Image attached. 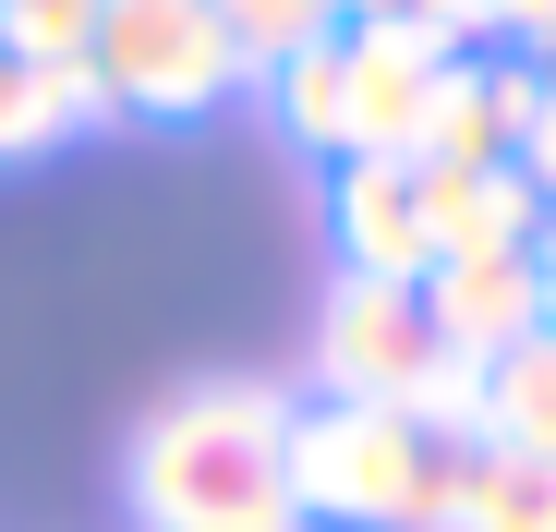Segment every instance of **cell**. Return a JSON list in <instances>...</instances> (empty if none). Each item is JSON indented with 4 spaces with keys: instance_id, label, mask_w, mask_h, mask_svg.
Returning a JSON list of instances; mask_svg holds the SVG:
<instances>
[{
    "instance_id": "cell-1",
    "label": "cell",
    "mask_w": 556,
    "mask_h": 532,
    "mask_svg": "<svg viewBox=\"0 0 556 532\" xmlns=\"http://www.w3.org/2000/svg\"><path fill=\"white\" fill-rule=\"evenodd\" d=\"M134 532H303L291 496V388L266 376H194L134 423L122 460Z\"/></svg>"
},
{
    "instance_id": "cell-2",
    "label": "cell",
    "mask_w": 556,
    "mask_h": 532,
    "mask_svg": "<svg viewBox=\"0 0 556 532\" xmlns=\"http://www.w3.org/2000/svg\"><path fill=\"white\" fill-rule=\"evenodd\" d=\"M472 435H447L388 400H291V496L303 532H447Z\"/></svg>"
},
{
    "instance_id": "cell-3",
    "label": "cell",
    "mask_w": 556,
    "mask_h": 532,
    "mask_svg": "<svg viewBox=\"0 0 556 532\" xmlns=\"http://www.w3.org/2000/svg\"><path fill=\"white\" fill-rule=\"evenodd\" d=\"M472 376L459 351L435 339V303L424 279H327V315H315V400H388V411H424L447 435H472Z\"/></svg>"
},
{
    "instance_id": "cell-4",
    "label": "cell",
    "mask_w": 556,
    "mask_h": 532,
    "mask_svg": "<svg viewBox=\"0 0 556 532\" xmlns=\"http://www.w3.org/2000/svg\"><path fill=\"white\" fill-rule=\"evenodd\" d=\"M230 98H242V49L218 0H98V37H85L98 122H206Z\"/></svg>"
},
{
    "instance_id": "cell-5",
    "label": "cell",
    "mask_w": 556,
    "mask_h": 532,
    "mask_svg": "<svg viewBox=\"0 0 556 532\" xmlns=\"http://www.w3.org/2000/svg\"><path fill=\"white\" fill-rule=\"evenodd\" d=\"M459 49L412 13H376V25H339V73H351V157H412L424 134V98Z\"/></svg>"
},
{
    "instance_id": "cell-6",
    "label": "cell",
    "mask_w": 556,
    "mask_h": 532,
    "mask_svg": "<svg viewBox=\"0 0 556 532\" xmlns=\"http://www.w3.org/2000/svg\"><path fill=\"white\" fill-rule=\"evenodd\" d=\"M532 61L508 49H459L435 73V98H424V134H412V169H496L520 157V122H532Z\"/></svg>"
},
{
    "instance_id": "cell-7",
    "label": "cell",
    "mask_w": 556,
    "mask_h": 532,
    "mask_svg": "<svg viewBox=\"0 0 556 532\" xmlns=\"http://www.w3.org/2000/svg\"><path fill=\"white\" fill-rule=\"evenodd\" d=\"M327 230H339V279H435L412 157H339L327 169Z\"/></svg>"
},
{
    "instance_id": "cell-8",
    "label": "cell",
    "mask_w": 556,
    "mask_h": 532,
    "mask_svg": "<svg viewBox=\"0 0 556 532\" xmlns=\"http://www.w3.org/2000/svg\"><path fill=\"white\" fill-rule=\"evenodd\" d=\"M424 303H435V339L459 351V364H496L508 339L544 327V266L532 254H447L424 279Z\"/></svg>"
},
{
    "instance_id": "cell-9",
    "label": "cell",
    "mask_w": 556,
    "mask_h": 532,
    "mask_svg": "<svg viewBox=\"0 0 556 532\" xmlns=\"http://www.w3.org/2000/svg\"><path fill=\"white\" fill-rule=\"evenodd\" d=\"M424 230H435V266L447 254H532L544 242V194L520 182V157H496V169H424Z\"/></svg>"
},
{
    "instance_id": "cell-10",
    "label": "cell",
    "mask_w": 556,
    "mask_h": 532,
    "mask_svg": "<svg viewBox=\"0 0 556 532\" xmlns=\"http://www.w3.org/2000/svg\"><path fill=\"white\" fill-rule=\"evenodd\" d=\"M472 435L484 448H544L556 460V327L508 339L496 364L472 376Z\"/></svg>"
},
{
    "instance_id": "cell-11",
    "label": "cell",
    "mask_w": 556,
    "mask_h": 532,
    "mask_svg": "<svg viewBox=\"0 0 556 532\" xmlns=\"http://www.w3.org/2000/svg\"><path fill=\"white\" fill-rule=\"evenodd\" d=\"M447 532H556V460L472 435V472H459V520Z\"/></svg>"
},
{
    "instance_id": "cell-12",
    "label": "cell",
    "mask_w": 556,
    "mask_h": 532,
    "mask_svg": "<svg viewBox=\"0 0 556 532\" xmlns=\"http://www.w3.org/2000/svg\"><path fill=\"white\" fill-rule=\"evenodd\" d=\"M266 110H278V134H291L303 157H351V73H339V37H315L303 61H278L266 73Z\"/></svg>"
},
{
    "instance_id": "cell-13",
    "label": "cell",
    "mask_w": 556,
    "mask_h": 532,
    "mask_svg": "<svg viewBox=\"0 0 556 532\" xmlns=\"http://www.w3.org/2000/svg\"><path fill=\"white\" fill-rule=\"evenodd\" d=\"M85 122H98L85 85H73V73H37L13 37H0V169H13V157H49V145L85 134Z\"/></svg>"
},
{
    "instance_id": "cell-14",
    "label": "cell",
    "mask_w": 556,
    "mask_h": 532,
    "mask_svg": "<svg viewBox=\"0 0 556 532\" xmlns=\"http://www.w3.org/2000/svg\"><path fill=\"white\" fill-rule=\"evenodd\" d=\"M218 25L242 49V85H266L278 61H303L315 37H339V0H218Z\"/></svg>"
},
{
    "instance_id": "cell-15",
    "label": "cell",
    "mask_w": 556,
    "mask_h": 532,
    "mask_svg": "<svg viewBox=\"0 0 556 532\" xmlns=\"http://www.w3.org/2000/svg\"><path fill=\"white\" fill-rule=\"evenodd\" d=\"M0 37H13L37 73L85 85V37H98V0H0Z\"/></svg>"
},
{
    "instance_id": "cell-16",
    "label": "cell",
    "mask_w": 556,
    "mask_h": 532,
    "mask_svg": "<svg viewBox=\"0 0 556 532\" xmlns=\"http://www.w3.org/2000/svg\"><path fill=\"white\" fill-rule=\"evenodd\" d=\"M520 182H532V194H544V218H556V61H544L532 122H520Z\"/></svg>"
},
{
    "instance_id": "cell-17",
    "label": "cell",
    "mask_w": 556,
    "mask_h": 532,
    "mask_svg": "<svg viewBox=\"0 0 556 532\" xmlns=\"http://www.w3.org/2000/svg\"><path fill=\"white\" fill-rule=\"evenodd\" d=\"M532 266H544V327H556V218H544V242H532Z\"/></svg>"
},
{
    "instance_id": "cell-18",
    "label": "cell",
    "mask_w": 556,
    "mask_h": 532,
    "mask_svg": "<svg viewBox=\"0 0 556 532\" xmlns=\"http://www.w3.org/2000/svg\"><path fill=\"white\" fill-rule=\"evenodd\" d=\"M376 13H412V0H339V25H376Z\"/></svg>"
}]
</instances>
